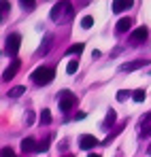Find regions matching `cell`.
<instances>
[{
	"instance_id": "obj_5",
	"label": "cell",
	"mask_w": 151,
	"mask_h": 157,
	"mask_svg": "<svg viewBox=\"0 0 151 157\" xmlns=\"http://www.w3.org/2000/svg\"><path fill=\"white\" fill-rule=\"evenodd\" d=\"M147 36H149V30H147L145 26H141V28H136V30H132L130 43H132V45H141V43L147 40Z\"/></svg>"
},
{
	"instance_id": "obj_11",
	"label": "cell",
	"mask_w": 151,
	"mask_h": 157,
	"mask_svg": "<svg viewBox=\"0 0 151 157\" xmlns=\"http://www.w3.org/2000/svg\"><path fill=\"white\" fill-rule=\"evenodd\" d=\"M36 149H38V144H36L34 138H24L22 140V151L24 153H36Z\"/></svg>"
},
{
	"instance_id": "obj_22",
	"label": "cell",
	"mask_w": 151,
	"mask_h": 157,
	"mask_svg": "<svg viewBox=\"0 0 151 157\" xmlns=\"http://www.w3.org/2000/svg\"><path fill=\"white\" fill-rule=\"evenodd\" d=\"M19 2H22V6H24L26 11H32L36 6V0H19Z\"/></svg>"
},
{
	"instance_id": "obj_28",
	"label": "cell",
	"mask_w": 151,
	"mask_h": 157,
	"mask_svg": "<svg viewBox=\"0 0 151 157\" xmlns=\"http://www.w3.org/2000/svg\"><path fill=\"white\" fill-rule=\"evenodd\" d=\"M147 153H149V155H151V144H149V149H147Z\"/></svg>"
},
{
	"instance_id": "obj_7",
	"label": "cell",
	"mask_w": 151,
	"mask_h": 157,
	"mask_svg": "<svg viewBox=\"0 0 151 157\" xmlns=\"http://www.w3.org/2000/svg\"><path fill=\"white\" fill-rule=\"evenodd\" d=\"M96 144H100V142H98V138L92 136V134H83V136L79 138V147H81L83 151H92Z\"/></svg>"
},
{
	"instance_id": "obj_15",
	"label": "cell",
	"mask_w": 151,
	"mask_h": 157,
	"mask_svg": "<svg viewBox=\"0 0 151 157\" xmlns=\"http://www.w3.org/2000/svg\"><path fill=\"white\" fill-rule=\"evenodd\" d=\"M22 94H26V87H13V89H9V98H19Z\"/></svg>"
},
{
	"instance_id": "obj_6",
	"label": "cell",
	"mask_w": 151,
	"mask_h": 157,
	"mask_svg": "<svg viewBox=\"0 0 151 157\" xmlns=\"http://www.w3.org/2000/svg\"><path fill=\"white\" fill-rule=\"evenodd\" d=\"M138 134L145 136V138L151 136V110L141 117V121H138Z\"/></svg>"
},
{
	"instance_id": "obj_24",
	"label": "cell",
	"mask_w": 151,
	"mask_h": 157,
	"mask_svg": "<svg viewBox=\"0 0 151 157\" xmlns=\"http://www.w3.org/2000/svg\"><path fill=\"white\" fill-rule=\"evenodd\" d=\"M0 6H2V17H4V13L11 9V2L9 0H0Z\"/></svg>"
},
{
	"instance_id": "obj_10",
	"label": "cell",
	"mask_w": 151,
	"mask_h": 157,
	"mask_svg": "<svg viewBox=\"0 0 151 157\" xmlns=\"http://www.w3.org/2000/svg\"><path fill=\"white\" fill-rule=\"evenodd\" d=\"M132 4H134V0H113L111 9H113V13H124V11H128Z\"/></svg>"
},
{
	"instance_id": "obj_27",
	"label": "cell",
	"mask_w": 151,
	"mask_h": 157,
	"mask_svg": "<svg viewBox=\"0 0 151 157\" xmlns=\"http://www.w3.org/2000/svg\"><path fill=\"white\" fill-rule=\"evenodd\" d=\"M89 157H100V155H96V153H92V155H89Z\"/></svg>"
},
{
	"instance_id": "obj_23",
	"label": "cell",
	"mask_w": 151,
	"mask_h": 157,
	"mask_svg": "<svg viewBox=\"0 0 151 157\" xmlns=\"http://www.w3.org/2000/svg\"><path fill=\"white\" fill-rule=\"evenodd\" d=\"M47 149H49V138H47V140H43V142L38 144V149H36V153H41V151H47Z\"/></svg>"
},
{
	"instance_id": "obj_3",
	"label": "cell",
	"mask_w": 151,
	"mask_h": 157,
	"mask_svg": "<svg viewBox=\"0 0 151 157\" xmlns=\"http://www.w3.org/2000/svg\"><path fill=\"white\" fill-rule=\"evenodd\" d=\"M19 47H22V36H19L17 32L9 34V36H6V45H4V53L11 55V57H15L17 51H19Z\"/></svg>"
},
{
	"instance_id": "obj_21",
	"label": "cell",
	"mask_w": 151,
	"mask_h": 157,
	"mask_svg": "<svg viewBox=\"0 0 151 157\" xmlns=\"http://www.w3.org/2000/svg\"><path fill=\"white\" fill-rule=\"evenodd\" d=\"M128 98H130V91H126V89H119L117 91V102H126Z\"/></svg>"
},
{
	"instance_id": "obj_8",
	"label": "cell",
	"mask_w": 151,
	"mask_h": 157,
	"mask_svg": "<svg viewBox=\"0 0 151 157\" xmlns=\"http://www.w3.org/2000/svg\"><path fill=\"white\" fill-rule=\"evenodd\" d=\"M145 64H147V59H134V62H126V64H121L119 70H121V72H134V70L143 68Z\"/></svg>"
},
{
	"instance_id": "obj_29",
	"label": "cell",
	"mask_w": 151,
	"mask_h": 157,
	"mask_svg": "<svg viewBox=\"0 0 151 157\" xmlns=\"http://www.w3.org/2000/svg\"><path fill=\"white\" fill-rule=\"evenodd\" d=\"M64 157H75V155H64Z\"/></svg>"
},
{
	"instance_id": "obj_2",
	"label": "cell",
	"mask_w": 151,
	"mask_h": 157,
	"mask_svg": "<svg viewBox=\"0 0 151 157\" xmlns=\"http://www.w3.org/2000/svg\"><path fill=\"white\" fill-rule=\"evenodd\" d=\"M55 77V70L53 68H47V66H38L34 72H32V81L36 85H49Z\"/></svg>"
},
{
	"instance_id": "obj_25",
	"label": "cell",
	"mask_w": 151,
	"mask_h": 157,
	"mask_svg": "<svg viewBox=\"0 0 151 157\" xmlns=\"http://www.w3.org/2000/svg\"><path fill=\"white\" fill-rule=\"evenodd\" d=\"M32 121H34V113L28 110V113H26V125H32Z\"/></svg>"
},
{
	"instance_id": "obj_4",
	"label": "cell",
	"mask_w": 151,
	"mask_h": 157,
	"mask_svg": "<svg viewBox=\"0 0 151 157\" xmlns=\"http://www.w3.org/2000/svg\"><path fill=\"white\" fill-rule=\"evenodd\" d=\"M58 104H60V110H62V113H68V110H70V108L77 104L75 94H70L68 89L60 91V96H58Z\"/></svg>"
},
{
	"instance_id": "obj_17",
	"label": "cell",
	"mask_w": 151,
	"mask_h": 157,
	"mask_svg": "<svg viewBox=\"0 0 151 157\" xmlns=\"http://www.w3.org/2000/svg\"><path fill=\"white\" fill-rule=\"evenodd\" d=\"M92 26H94V17H92V15H85V17L81 19V28H85V30H89Z\"/></svg>"
},
{
	"instance_id": "obj_26",
	"label": "cell",
	"mask_w": 151,
	"mask_h": 157,
	"mask_svg": "<svg viewBox=\"0 0 151 157\" xmlns=\"http://www.w3.org/2000/svg\"><path fill=\"white\" fill-rule=\"evenodd\" d=\"M2 157H17V155L13 153V149H9V147H4V149H2Z\"/></svg>"
},
{
	"instance_id": "obj_16",
	"label": "cell",
	"mask_w": 151,
	"mask_h": 157,
	"mask_svg": "<svg viewBox=\"0 0 151 157\" xmlns=\"http://www.w3.org/2000/svg\"><path fill=\"white\" fill-rule=\"evenodd\" d=\"M77 70H79V59H70L68 66H66V72H68V75H75Z\"/></svg>"
},
{
	"instance_id": "obj_18",
	"label": "cell",
	"mask_w": 151,
	"mask_h": 157,
	"mask_svg": "<svg viewBox=\"0 0 151 157\" xmlns=\"http://www.w3.org/2000/svg\"><path fill=\"white\" fill-rule=\"evenodd\" d=\"M41 123H43V125H49L51 123V113L47 108H43V113H41Z\"/></svg>"
},
{
	"instance_id": "obj_13",
	"label": "cell",
	"mask_w": 151,
	"mask_h": 157,
	"mask_svg": "<svg viewBox=\"0 0 151 157\" xmlns=\"http://www.w3.org/2000/svg\"><path fill=\"white\" fill-rule=\"evenodd\" d=\"M130 26H132V19H130V17H121V19L117 21V32L124 34V32L130 30Z\"/></svg>"
},
{
	"instance_id": "obj_9",
	"label": "cell",
	"mask_w": 151,
	"mask_h": 157,
	"mask_svg": "<svg viewBox=\"0 0 151 157\" xmlns=\"http://www.w3.org/2000/svg\"><path fill=\"white\" fill-rule=\"evenodd\" d=\"M19 66H22V62H19V59H13V62H11V66H9V68L2 72V81H11V78L17 75Z\"/></svg>"
},
{
	"instance_id": "obj_20",
	"label": "cell",
	"mask_w": 151,
	"mask_h": 157,
	"mask_svg": "<svg viewBox=\"0 0 151 157\" xmlns=\"http://www.w3.org/2000/svg\"><path fill=\"white\" fill-rule=\"evenodd\" d=\"M83 49H85V45H83V43H77V45H73V47H68V55H70V53H77V55H79V53L83 51Z\"/></svg>"
},
{
	"instance_id": "obj_14",
	"label": "cell",
	"mask_w": 151,
	"mask_h": 157,
	"mask_svg": "<svg viewBox=\"0 0 151 157\" xmlns=\"http://www.w3.org/2000/svg\"><path fill=\"white\" fill-rule=\"evenodd\" d=\"M49 47H51V34H47L45 36V45H41V49L36 51V55H45V53L49 51Z\"/></svg>"
},
{
	"instance_id": "obj_1",
	"label": "cell",
	"mask_w": 151,
	"mask_h": 157,
	"mask_svg": "<svg viewBox=\"0 0 151 157\" xmlns=\"http://www.w3.org/2000/svg\"><path fill=\"white\" fill-rule=\"evenodd\" d=\"M73 13H75V9H73V4L68 2V0H64V2H58L53 9H51L49 17L53 21H60L62 17H73Z\"/></svg>"
},
{
	"instance_id": "obj_19",
	"label": "cell",
	"mask_w": 151,
	"mask_h": 157,
	"mask_svg": "<svg viewBox=\"0 0 151 157\" xmlns=\"http://www.w3.org/2000/svg\"><path fill=\"white\" fill-rule=\"evenodd\" d=\"M132 100H134V102H143V100H145V89H136V91H132Z\"/></svg>"
},
{
	"instance_id": "obj_12",
	"label": "cell",
	"mask_w": 151,
	"mask_h": 157,
	"mask_svg": "<svg viewBox=\"0 0 151 157\" xmlns=\"http://www.w3.org/2000/svg\"><path fill=\"white\" fill-rule=\"evenodd\" d=\"M115 119H117V113L115 110H109L106 117H104V121H102V130H111L113 123H115Z\"/></svg>"
}]
</instances>
